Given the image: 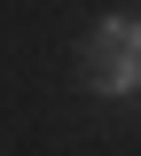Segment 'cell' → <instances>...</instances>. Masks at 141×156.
Returning a JSON list of instances; mask_svg holds the SVG:
<instances>
[{"label": "cell", "mask_w": 141, "mask_h": 156, "mask_svg": "<svg viewBox=\"0 0 141 156\" xmlns=\"http://www.w3.org/2000/svg\"><path fill=\"white\" fill-rule=\"evenodd\" d=\"M79 70H86V86L110 94V101L141 94V16H102L94 31H86V47H79Z\"/></svg>", "instance_id": "6da1fadb"}]
</instances>
